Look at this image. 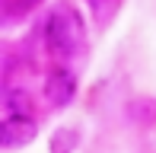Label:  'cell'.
<instances>
[{
  "mask_svg": "<svg viewBox=\"0 0 156 153\" xmlns=\"http://www.w3.org/2000/svg\"><path fill=\"white\" fill-rule=\"evenodd\" d=\"M45 38L58 58H73L86 48V29H83V19L76 16V10L70 6H54L51 16L45 26Z\"/></svg>",
  "mask_w": 156,
  "mask_h": 153,
  "instance_id": "obj_1",
  "label": "cell"
},
{
  "mask_svg": "<svg viewBox=\"0 0 156 153\" xmlns=\"http://www.w3.org/2000/svg\"><path fill=\"white\" fill-rule=\"evenodd\" d=\"M45 96L54 109H64L73 102L76 96V76L67 70V67H51L45 76Z\"/></svg>",
  "mask_w": 156,
  "mask_h": 153,
  "instance_id": "obj_2",
  "label": "cell"
},
{
  "mask_svg": "<svg viewBox=\"0 0 156 153\" xmlns=\"http://www.w3.org/2000/svg\"><path fill=\"white\" fill-rule=\"evenodd\" d=\"M38 128H35V118H3L0 124V147L3 150H16V147H26V144L35 141Z\"/></svg>",
  "mask_w": 156,
  "mask_h": 153,
  "instance_id": "obj_3",
  "label": "cell"
},
{
  "mask_svg": "<svg viewBox=\"0 0 156 153\" xmlns=\"http://www.w3.org/2000/svg\"><path fill=\"white\" fill-rule=\"evenodd\" d=\"M80 144V128L76 124H64L51 134V153H73Z\"/></svg>",
  "mask_w": 156,
  "mask_h": 153,
  "instance_id": "obj_4",
  "label": "cell"
},
{
  "mask_svg": "<svg viewBox=\"0 0 156 153\" xmlns=\"http://www.w3.org/2000/svg\"><path fill=\"white\" fill-rule=\"evenodd\" d=\"M3 112H6V118H29V112H32L29 93L26 89H10L6 102H3Z\"/></svg>",
  "mask_w": 156,
  "mask_h": 153,
  "instance_id": "obj_5",
  "label": "cell"
}]
</instances>
